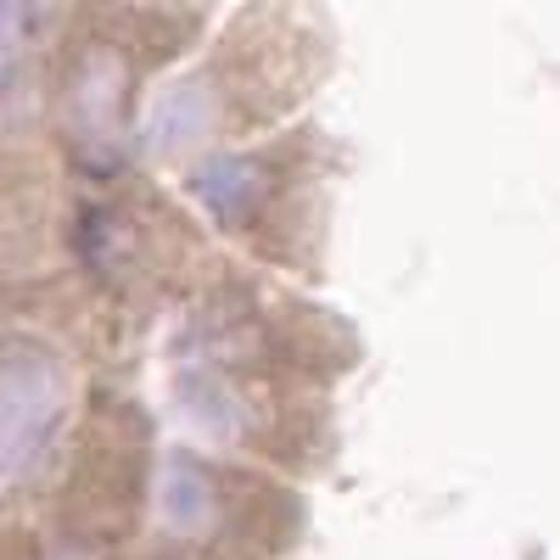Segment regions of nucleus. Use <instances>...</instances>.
<instances>
[{
  "instance_id": "1",
  "label": "nucleus",
  "mask_w": 560,
  "mask_h": 560,
  "mask_svg": "<svg viewBox=\"0 0 560 560\" xmlns=\"http://www.w3.org/2000/svg\"><path fill=\"white\" fill-rule=\"evenodd\" d=\"M73 370L39 342L0 348V499L28 488L68 438Z\"/></svg>"
},
{
  "instance_id": "6",
  "label": "nucleus",
  "mask_w": 560,
  "mask_h": 560,
  "mask_svg": "<svg viewBox=\"0 0 560 560\" xmlns=\"http://www.w3.org/2000/svg\"><path fill=\"white\" fill-rule=\"evenodd\" d=\"M219 516H224V465H208L197 454H163V465H158V527L168 538L213 549Z\"/></svg>"
},
{
  "instance_id": "8",
  "label": "nucleus",
  "mask_w": 560,
  "mask_h": 560,
  "mask_svg": "<svg viewBox=\"0 0 560 560\" xmlns=\"http://www.w3.org/2000/svg\"><path fill=\"white\" fill-rule=\"evenodd\" d=\"M23 34H28V12H23V7H0V73L18 62Z\"/></svg>"
},
{
  "instance_id": "3",
  "label": "nucleus",
  "mask_w": 560,
  "mask_h": 560,
  "mask_svg": "<svg viewBox=\"0 0 560 560\" xmlns=\"http://www.w3.org/2000/svg\"><path fill=\"white\" fill-rule=\"evenodd\" d=\"M303 504L292 488H280L258 471H224V516H219V555L236 560H275L280 549L298 544Z\"/></svg>"
},
{
  "instance_id": "2",
  "label": "nucleus",
  "mask_w": 560,
  "mask_h": 560,
  "mask_svg": "<svg viewBox=\"0 0 560 560\" xmlns=\"http://www.w3.org/2000/svg\"><path fill=\"white\" fill-rule=\"evenodd\" d=\"M152 471V438L147 420H140L129 404H113L90 420L84 448H79V471L68 482V516L84 538H124L135 527L140 510V488H147Z\"/></svg>"
},
{
  "instance_id": "7",
  "label": "nucleus",
  "mask_w": 560,
  "mask_h": 560,
  "mask_svg": "<svg viewBox=\"0 0 560 560\" xmlns=\"http://www.w3.org/2000/svg\"><path fill=\"white\" fill-rule=\"evenodd\" d=\"M191 191L224 230H247L275 208V168L258 152H219L191 174Z\"/></svg>"
},
{
  "instance_id": "4",
  "label": "nucleus",
  "mask_w": 560,
  "mask_h": 560,
  "mask_svg": "<svg viewBox=\"0 0 560 560\" xmlns=\"http://www.w3.org/2000/svg\"><path fill=\"white\" fill-rule=\"evenodd\" d=\"M219 124H230V113L219 102L213 79L197 73V79H174V84L158 90L152 107L140 113L135 140L147 158H191L219 135Z\"/></svg>"
},
{
  "instance_id": "5",
  "label": "nucleus",
  "mask_w": 560,
  "mask_h": 560,
  "mask_svg": "<svg viewBox=\"0 0 560 560\" xmlns=\"http://www.w3.org/2000/svg\"><path fill=\"white\" fill-rule=\"evenodd\" d=\"M124 124H129V62L107 45L84 51L79 68H73V84H68V129L84 152H118L124 140Z\"/></svg>"
}]
</instances>
